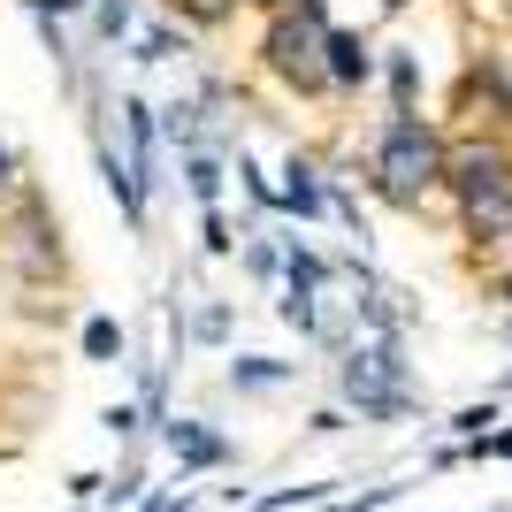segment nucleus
Masks as SVG:
<instances>
[{
    "label": "nucleus",
    "mask_w": 512,
    "mask_h": 512,
    "mask_svg": "<svg viewBox=\"0 0 512 512\" xmlns=\"http://www.w3.org/2000/svg\"><path fill=\"white\" fill-rule=\"evenodd\" d=\"M92 23H100V39L115 46V39L130 31V0H100V8H92Z\"/></svg>",
    "instance_id": "f8f14e48"
},
{
    "label": "nucleus",
    "mask_w": 512,
    "mask_h": 512,
    "mask_svg": "<svg viewBox=\"0 0 512 512\" xmlns=\"http://www.w3.org/2000/svg\"><path fill=\"white\" fill-rule=\"evenodd\" d=\"M283 375H291V367H276V360H237L230 367V383H253V390L260 383H283Z\"/></svg>",
    "instance_id": "ddd939ff"
},
{
    "label": "nucleus",
    "mask_w": 512,
    "mask_h": 512,
    "mask_svg": "<svg viewBox=\"0 0 512 512\" xmlns=\"http://www.w3.org/2000/svg\"><path fill=\"white\" fill-rule=\"evenodd\" d=\"M444 192L459 199V222H467L474 245H497V237L512 230V146L505 138H467V146H451Z\"/></svg>",
    "instance_id": "7ed1b4c3"
},
{
    "label": "nucleus",
    "mask_w": 512,
    "mask_h": 512,
    "mask_svg": "<svg viewBox=\"0 0 512 512\" xmlns=\"http://www.w3.org/2000/svg\"><path fill=\"white\" fill-rule=\"evenodd\" d=\"M184 176H192V199H199V207L222 199V161H214V153H184Z\"/></svg>",
    "instance_id": "0eeeda50"
},
{
    "label": "nucleus",
    "mask_w": 512,
    "mask_h": 512,
    "mask_svg": "<svg viewBox=\"0 0 512 512\" xmlns=\"http://www.w3.org/2000/svg\"><path fill=\"white\" fill-rule=\"evenodd\" d=\"M0 192H16V153L0 146Z\"/></svg>",
    "instance_id": "4468645a"
},
{
    "label": "nucleus",
    "mask_w": 512,
    "mask_h": 512,
    "mask_svg": "<svg viewBox=\"0 0 512 512\" xmlns=\"http://www.w3.org/2000/svg\"><path fill=\"white\" fill-rule=\"evenodd\" d=\"M337 383H344V398L360 413H375V421H398V413L413 406V375H406V360H398V337H360L344 352Z\"/></svg>",
    "instance_id": "20e7f679"
},
{
    "label": "nucleus",
    "mask_w": 512,
    "mask_h": 512,
    "mask_svg": "<svg viewBox=\"0 0 512 512\" xmlns=\"http://www.w3.org/2000/svg\"><path fill=\"white\" fill-rule=\"evenodd\" d=\"M85 352L92 360H115V352H123V329H115V321H85Z\"/></svg>",
    "instance_id": "9b49d317"
},
{
    "label": "nucleus",
    "mask_w": 512,
    "mask_h": 512,
    "mask_svg": "<svg viewBox=\"0 0 512 512\" xmlns=\"http://www.w3.org/2000/svg\"><path fill=\"white\" fill-rule=\"evenodd\" d=\"M383 8H406V0H383Z\"/></svg>",
    "instance_id": "2eb2a0df"
},
{
    "label": "nucleus",
    "mask_w": 512,
    "mask_h": 512,
    "mask_svg": "<svg viewBox=\"0 0 512 512\" xmlns=\"http://www.w3.org/2000/svg\"><path fill=\"white\" fill-rule=\"evenodd\" d=\"M444 176H451V138L436 123L390 115V123L375 130V146H367V192L383 199V207L421 214L428 199L444 192Z\"/></svg>",
    "instance_id": "f257e3e1"
},
{
    "label": "nucleus",
    "mask_w": 512,
    "mask_h": 512,
    "mask_svg": "<svg viewBox=\"0 0 512 512\" xmlns=\"http://www.w3.org/2000/svg\"><path fill=\"white\" fill-rule=\"evenodd\" d=\"M375 77V46L360 31H329V92H360Z\"/></svg>",
    "instance_id": "39448f33"
},
{
    "label": "nucleus",
    "mask_w": 512,
    "mask_h": 512,
    "mask_svg": "<svg viewBox=\"0 0 512 512\" xmlns=\"http://www.w3.org/2000/svg\"><path fill=\"white\" fill-rule=\"evenodd\" d=\"M283 207L291 214H321V169L314 161H306V153H291V161H283Z\"/></svg>",
    "instance_id": "423d86ee"
},
{
    "label": "nucleus",
    "mask_w": 512,
    "mask_h": 512,
    "mask_svg": "<svg viewBox=\"0 0 512 512\" xmlns=\"http://www.w3.org/2000/svg\"><path fill=\"white\" fill-rule=\"evenodd\" d=\"M505 337H512V321H505Z\"/></svg>",
    "instance_id": "dca6fc26"
},
{
    "label": "nucleus",
    "mask_w": 512,
    "mask_h": 512,
    "mask_svg": "<svg viewBox=\"0 0 512 512\" xmlns=\"http://www.w3.org/2000/svg\"><path fill=\"white\" fill-rule=\"evenodd\" d=\"M169 16H184V23H199V31H214V23H230L237 16V0H161Z\"/></svg>",
    "instance_id": "6e6552de"
},
{
    "label": "nucleus",
    "mask_w": 512,
    "mask_h": 512,
    "mask_svg": "<svg viewBox=\"0 0 512 512\" xmlns=\"http://www.w3.org/2000/svg\"><path fill=\"white\" fill-rule=\"evenodd\" d=\"M169 444L184 451L192 467H214V459H222V444H214V436H199V428H169Z\"/></svg>",
    "instance_id": "1a4fd4ad"
},
{
    "label": "nucleus",
    "mask_w": 512,
    "mask_h": 512,
    "mask_svg": "<svg viewBox=\"0 0 512 512\" xmlns=\"http://www.w3.org/2000/svg\"><path fill=\"white\" fill-rule=\"evenodd\" d=\"M169 54H184V31H169V23H153L146 39H138V62H169Z\"/></svg>",
    "instance_id": "9d476101"
},
{
    "label": "nucleus",
    "mask_w": 512,
    "mask_h": 512,
    "mask_svg": "<svg viewBox=\"0 0 512 512\" xmlns=\"http://www.w3.org/2000/svg\"><path fill=\"white\" fill-rule=\"evenodd\" d=\"M329 0H283L268 31H260V69L276 77L283 92H329Z\"/></svg>",
    "instance_id": "f03ea898"
}]
</instances>
